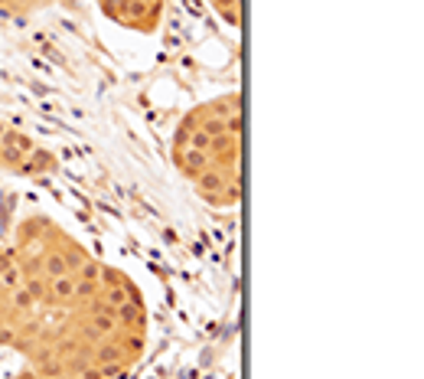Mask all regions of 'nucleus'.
<instances>
[{
	"label": "nucleus",
	"instance_id": "nucleus-1",
	"mask_svg": "<svg viewBox=\"0 0 424 379\" xmlns=\"http://www.w3.org/2000/svg\"><path fill=\"white\" fill-rule=\"evenodd\" d=\"M193 186H196V196H200V200L212 203V206H219V209H232L242 196V180H229L222 171H216V167H209L200 177H193Z\"/></svg>",
	"mask_w": 424,
	"mask_h": 379
},
{
	"label": "nucleus",
	"instance_id": "nucleus-8",
	"mask_svg": "<svg viewBox=\"0 0 424 379\" xmlns=\"http://www.w3.org/2000/svg\"><path fill=\"white\" fill-rule=\"evenodd\" d=\"M39 0H0V7H7V10H33Z\"/></svg>",
	"mask_w": 424,
	"mask_h": 379
},
{
	"label": "nucleus",
	"instance_id": "nucleus-4",
	"mask_svg": "<svg viewBox=\"0 0 424 379\" xmlns=\"http://www.w3.org/2000/svg\"><path fill=\"white\" fill-rule=\"evenodd\" d=\"M76 301V278L62 275V278H49V308H72Z\"/></svg>",
	"mask_w": 424,
	"mask_h": 379
},
{
	"label": "nucleus",
	"instance_id": "nucleus-2",
	"mask_svg": "<svg viewBox=\"0 0 424 379\" xmlns=\"http://www.w3.org/2000/svg\"><path fill=\"white\" fill-rule=\"evenodd\" d=\"M173 163H177V171L183 173V177H200L202 171H209L212 167V161H209L206 151H196V147H173Z\"/></svg>",
	"mask_w": 424,
	"mask_h": 379
},
{
	"label": "nucleus",
	"instance_id": "nucleus-10",
	"mask_svg": "<svg viewBox=\"0 0 424 379\" xmlns=\"http://www.w3.org/2000/svg\"><path fill=\"white\" fill-rule=\"evenodd\" d=\"M39 379H49V376H39Z\"/></svg>",
	"mask_w": 424,
	"mask_h": 379
},
{
	"label": "nucleus",
	"instance_id": "nucleus-5",
	"mask_svg": "<svg viewBox=\"0 0 424 379\" xmlns=\"http://www.w3.org/2000/svg\"><path fill=\"white\" fill-rule=\"evenodd\" d=\"M39 275H43L46 281L69 275V265H66V258H62L59 248H43V252H39Z\"/></svg>",
	"mask_w": 424,
	"mask_h": 379
},
{
	"label": "nucleus",
	"instance_id": "nucleus-7",
	"mask_svg": "<svg viewBox=\"0 0 424 379\" xmlns=\"http://www.w3.org/2000/svg\"><path fill=\"white\" fill-rule=\"evenodd\" d=\"M98 275H101V262H95V258L88 256V258H85V262L76 268V275H72V278H82V281H98Z\"/></svg>",
	"mask_w": 424,
	"mask_h": 379
},
{
	"label": "nucleus",
	"instance_id": "nucleus-3",
	"mask_svg": "<svg viewBox=\"0 0 424 379\" xmlns=\"http://www.w3.org/2000/svg\"><path fill=\"white\" fill-rule=\"evenodd\" d=\"M56 167H59L56 154H49V151H43V147H36L33 154H26L20 173H24V177H43V173H53Z\"/></svg>",
	"mask_w": 424,
	"mask_h": 379
},
{
	"label": "nucleus",
	"instance_id": "nucleus-9",
	"mask_svg": "<svg viewBox=\"0 0 424 379\" xmlns=\"http://www.w3.org/2000/svg\"><path fill=\"white\" fill-rule=\"evenodd\" d=\"M16 379H39V373H36V370H24V373H20V376H16Z\"/></svg>",
	"mask_w": 424,
	"mask_h": 379
},
{
	"label": "nucleus",
	"instance_id": "nucleus-6",
	"mask_svg": "<svg viewBox=\"0 0 424 379\" xmlns=\"http://www.w3.org/2000/svg\"><path fill=\"white\" fill-rule=\"evenodd\" d=\"M209 4H212V10L222 16L232 30L242 26V0H209Z\"/></svg>",
	"mask_w": 424,
	"mask_h": 379
}]
</instances>
